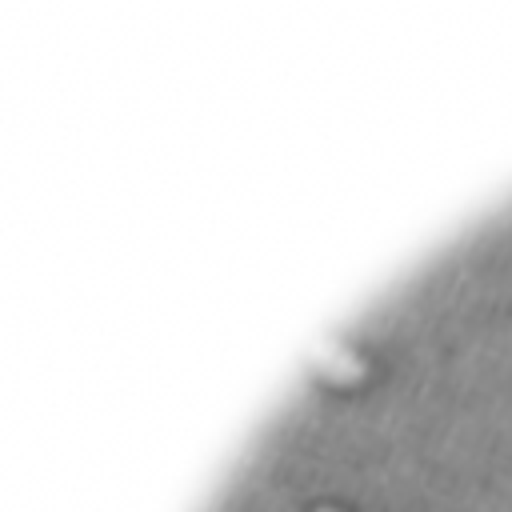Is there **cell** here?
Instances as JSON below:
<instances>
[{
	"label": "cell",
	"instance_id": "cell-1",
	"mask_svg": "<svg viewBox=\"0 0 512 512\" xmlns=\"http://www.w3.org/2000/svg\"><path fill=\"white\" fill-rule=\"evenodd\" d=\"M320 372H324V376H332L336 384H344V380L360 376V360H356L348 348H328V352L320 356Z\"/></svg>",
	"mask_w": 512,
	"mask_h": 512
},
{
	"label": "cell",
	"instance_id": "cell-2",
	"mask_svg": "<svg viewBox=\"0 0 512 512\" xmlns=\"http://www.w3.org/2000/svg\"><path fill=\"white\" fill-rule=\"evenodd\" d=\"M324 512H332V508H324Z\"/></svg>",
	"mask_w": 512,
	"mask_h": 512
}]
</instances>
